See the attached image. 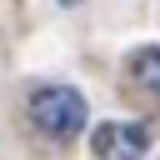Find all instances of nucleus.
I'll return each mask as SVG.
<instances>
[{"label": "nucleus", "mask_w": 160, "mask_h": 160, "mask_svg": "<svg viewBox=\"0 0 160 160\" xmlns=\"http://www.w3.org/2000/svg\"><path fill=\"white\" fill-rule=\"evenodd\" d=\"M65 5H75V0H65Z\"/></svg>", "instance_id": "nucleus-4"}, {"label": "nucleus", "mask_w": 160, "mask_h": 160, "mask_svg": "<svg viewBox=\"0 0 160 160\" xmlns=\"http://www.w3.org/2000/svg\"><path fill=\"white\" fill-rule=\"evenodd\" d=\"M145 145H150V130L135 120H105L90 135L95 160H145Z\"/></svg>", "instance_id": "nucleus-2"}, {"label": "nucleus", "mask_w": 160, "mask_h": 160, "mask_svg": "<svg viewBox=\"0 0 160 160\" xmlns=\"http://www.w3.org/2000/svg\"><path fill=\"white\" fill-rule=\"evenodd\" d=\"M85 120H90V110L75 85H40L30 95V125L50 140H75L85 130Z\"/></svg>", "instance_id": "nucleus-1"}, {"label": "nucleus", "mask_w": 160, "mask_h": 160, "mask_svg": "<svg viewBox=\"0 0 160 160\" xmlns=\"http://www.w3.org/2000/svg\"><path fill=\"white\" fill-rule=\"evenodd\" d=\"M130 70H135V80H140L145 90L160 95V50H155V45H150V50H135V55H130Z\"/></svg>", "instance_id": "nucleus-3"}]
</instances>
